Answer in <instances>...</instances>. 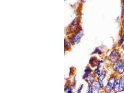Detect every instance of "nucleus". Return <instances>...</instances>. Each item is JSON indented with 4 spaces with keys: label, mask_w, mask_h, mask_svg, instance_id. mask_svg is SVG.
Returning <instances> with one entry per match:
<instances>
[{
    "label": "nucleus",
    "mask_w": 124,
    "mask_h": 93,
    "mask_svg": "<svg viewBox=\"0 0 124 93\" xmlns=\"http://www.w3.org/2000/svg\"><path fill=\"white\" fill-rule=\"evenodd\" d=\"M92 88L93 93H100L101 91V87L98 82H96L94 83L92 87Z\"/></svg>",
    "instance_id": "nucleus-7"
},
{
    "label": "nucleus",
    "mask_w": 124,
    "mask_h": 93,
    "mask_svg": "<svg viewBox=\"0 0 124 93\" xmlns=\"http://www.w3.org/2000/svg\"><path fill=\"white\" fill-rule=\"evenodd\" d=\"M86 93H93V91H92V88L91 86H89V87L88 88V89L87 90V92Z\"/></svg>",
    "instance_id": "nucleus-14"
},
{
    "label": "nucleus",
    "mask_w": 124,
    "mask_h": 93,
    "mask_svg": "<svg viewBox=\"0 0 124 93\" xmlns=\"http://www.w3.org/2000/svg\"><path fill=\"white\" fill-rule=\"evenodd\" d=\"M83 35V31L81 29H79V30L73 35L72 40L71 42L74 45L75 43H76L78 41H79Z\"/></svg>",
    "instance_id": "nucleus-5"
},
{
    "label": "nucleus",
    "mask_w": 124,
    "mask_h": 93,
    "mask_svg": "<svg viewBox=\"0 0 124 93\" xmlns=\"http://www.w3.org/2000/svg\"><path fill=\"white\" fill-rule=\"evenodd\" d=\"M124 43V34L121 36V38L120 39V40H119L118 42V46H121Z\"/></svg>",
    "instance_id": "nucleus-12"
},
{
    "label": "nucleus",
    "mask_w": 124,
    "mask_h": 93,
    "mask_svg": "<svg viewBox=\"0 0 124 93\" xmlns=\"http://www.w3.org/2000/svg\"></svg>",
    "instance_id": "nucleus-17"
},
{
    "label": "nucleus",
    "mask_w": 124,
    "mask_h": 93,
    "mask_svg": "<svg viewBox=\"0 0 124 93\" xmlns=\"http://www.w3.org/2000/svg\"><path fill=\"white\" fill-rule=\"evenodd\" d=\"M116 80L117 78L115 76H113L110 78L105 87V91L106 93H111L112 91H113Z\"/></svg>",
    "instance_id": "nucleus-3"
},
{
    "label": "nucleus",
    "mask_w": 124,
    "mask_h": 93,
    "mask_svg": "<svg viewBox=\"0 0 124 93\" xmlns=\"http://www.w3.org/2000/svg\"><path fill=\"white\" fill-rule=\"evenodd\" d=\"M99 61H98V60L96 57H92L90 60V64L93 67L97 66L99 64Z\"/></svg>",
    "instance_id": "nucleus-8"
},
{
    "label": "nucleus",
    "mask_w": 124,
    "mask_h": 93,
    "mask_svg": "<svg viewBox=\"0 0 124 93\" xmlns=\"http://www.w3.org/2000/svg\"><path fill=\"white\" fill-rule=\"evenodd\" d=\"M113 70L117 74L121 75L124 72V62L120 59H119L113 65Z\"/></svg>",
    "instance_id": "nucleus-2"
},
{
    "label": "nucleus",
    "mask_w": 124,
    "mask_h": 93,
    "mask_svg": "<svg viewBox=\"0 0 124 93\" xmlns=\"http://www.w3.org/2000/svg\"></svg>",
    "instance_id": "nucleus-18"
},
{
    "label": "nucleus",
    "mask_w": 124,
    "mask_h": 93,
    "mask_svg": "<svg viewBox=\"0 0 124 93\" xmlns=\"http://www.w3.org/2000/svg\"><path fill=\"white\" fill-rule=\"evenodd\" d=\"M106 75V73L105 71H102L101 75L99 76L98 79V82L100 85V87L101 88L104 87V84H103V81L105 79Z\"/></svg>",
    "instance_id": "nucleus-6"
},
{
    "label": "nucleus",
    "mask_w": 124,
    "mask_h": 93,
    "mask_svg": "<svg viewBox=\"0 0 124 93\" xmlns=\"http://www.w3.org/2000/svg\"><path fill=\"white\" fill-rule=\"evenodd\" d=\"M101 50L99 49V48H96V49H95V51H94V53H96V54H99L101 52Z\"/></svg>",
    "instance_id": "nucleus-15"
},
{
    "label": "nucleus",
    "mask_w": 124,
    "mask_h": 93,
    "mask_svg": "<svg viewBox=\"0 0 124 93\" xmlns=\"http://www.w3.org/2000/svg\"><path fill=\"white\" fill-rule=\"evenodd\" d=\"M83 85H82V86H81L79 88V89H78V91H77V93H81V90H82V87H83Z\"/></svg>",
    "instance_id": "nucleus-16"
},
{
    "label": "nucleus",
    "mask_w": 124,
    "mask_h": 93,
    "mask_svg": "<svg viewBox=\"0 0 124 93\" xmlns=\"http://www.w3.org/2000/svg\"><path fill=\"white\" fill-rule=\"evenodd\" d=\"M77 24H78L77 19H75V20H73V22L72 23L70 24L69 27V28L70 29V31H73L75 29H76V28L77 26Z\"/></svg>",
    "instance_id": "nucleus-9"
},
{
    "label": "nucleus",
    "mask_w": 124,
    "mask_h": 93,
    "mask_svg": "<svg viewBox=\"0 0 124 93\" xmlns=\"http://www.w3.org/2000/svg\"><path fill=\"white\" fill-rule=\"evenodd\" d=\"M65 93H73L72 87L71 86H69L65 89Z\"/></svg>",
    "instance_id": "nucleus-13"
},
{
    "label": "nucleus",
    "mask_w": 124,
    "mask_h": 93,
    "mask_svg": "<svg viewBox=\"0 0 124 93\" xmlns=\"http://www.w3.org/2000/svg\"><path fill=\"white\" fill-rule=\"evenodd\" d=\"M92 72H93V70H92L91 68H87L86 70H85V73H84V75L83 76V79L86 78Z\"/></svg>",
    "instance_id": "nucleus-11"
},
{
    "label": "nucleus",
    "mask_w": 124,
    "mask_h": 93,
    "mask_svg": "<svg viewBox=\"0 0 124 93\" xmlns=\"http://www.w3.org/2000/svg\"><path fill=\"white\" fill-rule=\"evenodd\" d=\"M120 54L118 50H113L109 55V58L111 62L114 63L115 62L120 59Z\"/></svg>",
    "instance_id": "nucleus-4"
},
{
    "label": "nucleus",
    "mask_w": 124,
    "mask_h": 93,
    "mask_svg": "<svg viewBox=\"0 0 124 93\" xmlns=\"http://www.w3.org/2000/svg\"><path fill=\"white\" fill-rule=\"evenodd\" d=\"M86 81L88 82L89 86H91V85L93 84L94 81V77L93 75H89L88 77L86 78Z\"/></svg>",
    "instance_id": "nucleus-10"
},
{
    "label": "nucleus",
    "mask_w": 124,
    "mask_h": 93,
    "mask_svg": "<svg viewBox=\"0 0 124 93\" xmlns=\"http://www.w3.org/2000/svg\"><path fill=\"white\" fill-rule=\"evenodd\" d=\"M124 91V76L117 79L113 92L115 93H118Z\"/></svg>",
    "instance_id": "nucleus-1"
}]
</instances>
